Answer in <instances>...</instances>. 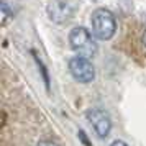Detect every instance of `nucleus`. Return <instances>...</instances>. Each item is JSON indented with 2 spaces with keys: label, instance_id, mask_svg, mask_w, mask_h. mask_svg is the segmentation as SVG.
Returning <instances> with one entry per match:
<instances>
[{
  "label": "nucleus",
  "instance_id": "f257e3e1",
  "mask_svg": "<svg viewBox=\"0 0 146 146\" xmlns=\"http://www.w3.org/2000/svg\"><path fill=\"white\" fill-rule=\"evenodd\" d=\"M90 25H92L94 36L102 41L113 38V35L117 31V20L112 12L105 10V8H99L94 12L92 18H90Z\"/></svg>",
  "mask_w": 146,
  "mask_h": 146
},
{
  "label": "nucleus",
  "instance_id": "f03ea898",
  "mask_svg": "<svg viewBox=\"0 0 146 146\" xmlns=\"http://www.w3.org/2000/svg\"><path fill=\"white\" fill-rule=\"evenodd\" d=\"M69 43L79 56H86V58H92L97 53V44L94 43L92 35L89 30L84 27H76L71 30L69 33Z\"/></svg>",
  "mask_w": 146,
  "mask_h": 146
},
{
  "label": "nucleus",
  "instance_id": "7ed1b4c3",
  "mask_svg": "<svg viewBox=\"0 0 146 146\" xmlns=\"http://www.w3.org/2000/svg\"><path fill=\"white\" fill-rule=\"evenodd\" d=\"M69 72L74 79L80 84H89L95 79V69L94 64L86 56H76L69 61Z\"/></svg>",
  "mask_w": 146,
  "mask_h": 146
},
{
  "label": "nucleus",
  "instance_id": "20e7f679",
  "mask_svg": "<svg viewBox=\"0 0 146 146\" xmlns=\"http://www.w3.org/2000/svg\"><path fill=\"white\" fill-rule=\"evenodd\" d=\"M77 3L72 0H53L49 2L46 7L48 17L49 20L54 23H64V21L71 20L76 13Z\"/></svg>",
  "mask_w": 146,
  "mask_h": 146
},
{
  "label": "nucleus",
  "instance_id": "39448f33",
  "mask_svg": "<svg viewBox=\"0 0 146 146\" xmlns=\"http://www.w3.org/2000/svg\"><path fill=\"white\" fill-rule=\"evenodd\" d=\"M86 117H87V121L94 128V131L99 135V138H107L110 135L112 120H110V115L105 110H102V108H90V110H87Z\"/></svg>",
  "mask_w": 146,
  "mask_h": 146
},
{
  "label": "nucleus",
  "instance_id": "423d86ee",
  "mask_svg": "<svg viewBox=\"0 0 146 146\" xmlns=\"http://www.w3.org/2000/svg\"><path fill=\"white\" fill-rule=\"evenodd\" d=\"M36 146H58L56 143H53V141H40Z\"/></svg>",
  "mask_w": 146,
  "mask_h": 146
},
{
  "label": "nucleus",
  "instance_id": "0eeeda50",
  "mask_svg": "<svg viewBox=\"0 0 146 146\" xmlns=\"http://www.w3.org/2000/svg\"><path fill=\"white\" fill-rule=\"evenodd\" d=\"M110 146H128V145H126L125 141H121V139H115Z\"/></svg>",
  "mask_w": 146,
  "mask_h": 146
},
{
  "label": "nucleus",
  "instance_id": "6e6552de",
  "mask_svg": "<svg viewBox=\"0 0 146 146\" xmlns=\"http://www.w3.org/2000/svg\"><path fill=\"white\" fill-rule=\"evenodd\" d=\"M2 10H3V21L8 18V10H7V5L5 3H2Z\"/></svg>",
  "mask_w": 146,
  "mask_h": 146
},
{
  "label": "nucleus",
  "instance_id": "1a4fd4ad",
  "mask_svg": "<svg viewBox=\"0 0 146 146\" xmlns=\"http://www.w3.org/2000/svg\"><path fill=\"white\" fill-rule=\"evenodd\" d=\"M143 44H145V46H146V31H145V33H143Z\"/></svg>",
  "mask_w": 146,
  "mask_h": 146
}]
</instances>
